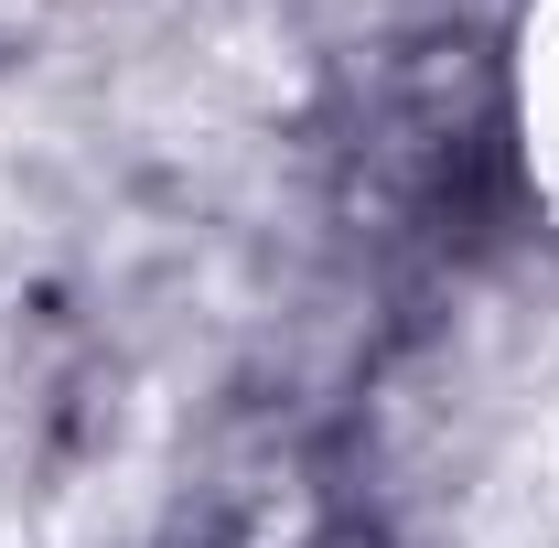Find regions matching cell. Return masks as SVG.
Here are the masks:
<instances>
[{
	"label": "cell",
	"mask_w": 559,
	"mask_h": 548,
	"mask_svg": "<svg viewBox=\"0 0 559 548\" xmlns=\"http://www.w3.org/2000/svg\"><path fill=\"white\" fill-rule=\"evenodd\" d=\"M516 140H527V172L559 194V0H527V33H516Z\"/></svg>",
	"instance_id": "1"
}]
</instances>
